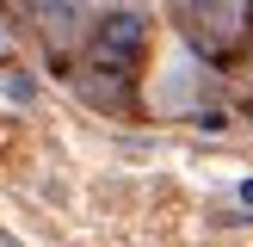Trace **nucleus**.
I'll return each mask as SVG.
<instances>
[{"mask_svg":"<svg viewBox=\"0 0 253 247\" xmlns=\"http://www.w3.org/2000/svg\"><path fill=\"white\" fill-rule=\"evenodd\" d=\"M235 198H241V204L253 210V179H241V185H235Z\"/></svg>","mask_w":253,"mask_h":247,"instance_id":"nucleus-5","label":"nucleus"},{"mask_svg":"<svg viewBox=\"0 0 253 247\" xmlns=\"http://www.w3.org/2000/svg\"><path fill=\"white\" fill-rule=\"evenodd\" d=\"M6 247H12V241H6Z\"/></svg>","mask_w":253,"mask_h":247,"instance_id":"nucleus-6","label":"nucleus"},{"mask_svg":"<svg viewBox=\"0 0 253 247\" xmlns=\"http://www.w3.org/2000/svg\"><path fill=\"white\" fill-rule=\"evenodd\" d=\"M185 6H192V12H222L229 0H185Z\"/></svg>","mask_w":253,"mask_h":247,"instance_id":"nucleus-3","label":"nucleus"},{"mask_svg":"<svg viewBox=\"0 0 253 247\" xmlns=\"http://www.w3.org/2000/svg\"><path fill=\"white\" fill-rule=\"evenodd\" d=\"M0 56H12V25L0 19Z\"/></svg>","mask_w":253,"mask_h":247,"instance_id":"nucleus-4","label":"nucleus"},{"mask_svg":"<svg viewBox=\"0 0 253 247\" xmlns=\"http://www.w3.org/2000/svg\"><path fill=\"white\" fill-rule=\"evenodd\" d=\"M142 37H148L142 12H105V19L93 25V62H105V68H118V62H136Z\"/></svg>","mask_w":253,"mask_h":247,"instance_id":"nucleus-1","label":"nucleus"},{"mask_svg":"<svg viewBox=\"0 0 253 247\" xmlns=\"http://www.w3.org/2000/svg\"><path fill=\"white\" fill-rule=\"evenodd\" d=\"M25 12H31L37 25H43L49 43H68L74 31H81V0H19Z\"/></svg>","mask_w":253,"mask_h":247,"instance_id":"nucleus-2","label":"nucleus"}]
</instances>
